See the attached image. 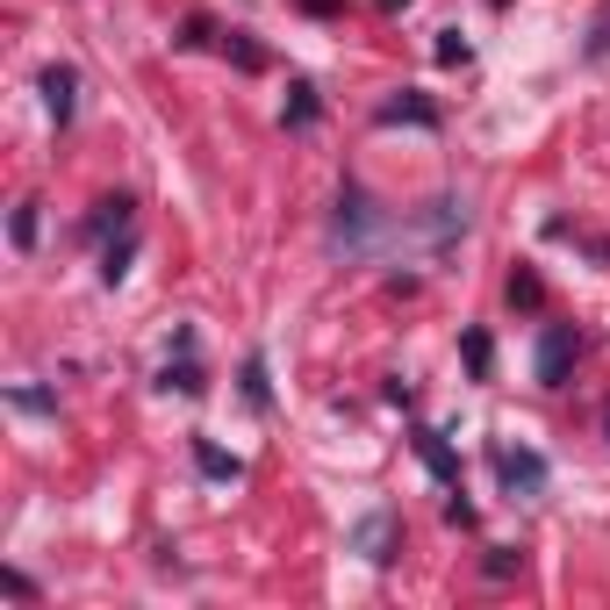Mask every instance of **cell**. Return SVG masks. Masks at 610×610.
I'll return each instance as SVG.
<instances>
[{
	"label": "cell",
	"instance_id": "obj_1",
	"mask_svg": "<svg viewBox=\"0 0 610 610\" xmlns=\"http://www.w3.org/2000/svg\"><path fill=\"white\" fill-rule=\"evenodd\" d=\"M488 460H496V481L510 488V496H546V481H553L546 453H531V446H510V438H496V446H488Z\"/></svg>",
	"mask_w": 610,
	"mask_h": 610
},
{
	"label": "cell",
	"instance_id": "obj_2",
	"mask_svg": "<svg viewBox=\"0 0 610 610\" xmlns=\"http://www.w3.org/2000/svg\"><path fill=\"white\" fill-rule=\"evenodd\" d=\"M575 359H582V338H575V324H546L539 331V388H568V374H575Z\"/></svg>",
	"mask_w": 610,
	"mask_h": 610
},
{
	"label": "cell",
	"instance_id": "obj_3",
	"mask_svg": "<svg viewBox=\"0 0 610 610\" xmlns=\"http://www.w3.org/2000/svg\"><path fill=\"white\" fill-rule=\"evenodd\" d=\"M331 231H338V244H345V252H374V231H380V209L366 202L359 187H345V194H338V223H331Z\"/></svg>",
	"mask_w": 610,
	"mask_h": 610
},
{
	"label": "cell",
	"instance_id": "obj_4",
	"mask_svg": "<svg viewBox=\"0 0 610 610\" xmlns=\"http://www.w3.org/2000/svg\"><path fill=\"white\" fill-rule=\"evenodd\" d=\"M380 130H395V122H409V130H438V101L431 94H417V87H403V94H388L374 109Z\"/></svg>",
	"mask_w": 610,
	"mask_h": 610
},
{
	"label": "cell",
	"instance_id": "obj_5",
	"mask_svg": "<svg viewBox=\"0 0 610 610\" xmlns=\"http://www.w3.org/2000/svg\"><path fill=\"white\" fill-rule=\"evenodd\" d=\"M43 109H51L58 130L72 122V109H80V72L72 65H43Z\"/></svg>",
	"mask_w": 610,
	"mask_h": 610
},
{
	"label": "cell",
	"instance_id": "obj_6",
	"mask_svg": "<svg viewBox=\"0 0 610 610\" xmlns=\"http://www.w3.org/2000/svg\"><path fill=\"white\" fill-rule=\"evenodd\" d=\"M353 546L374 560V568H388V560H395V517H388V510L359 517V525H353Z\"/></svg>",
	"mask_w": 610,
	"mask_h": 610
},
{
	"label": "cell",
	"instance_id": "obj_7",
	"mask_svg": "<svg viewBox=\"0 0 610 610\" xmlns=\"http://www.w3.org/2000/svg\"><path fill=\"white\" fill-rule=\"evenodd\" d=\"M409 446H417V460L431 467V475L446 481V488H460V460H453V446H446V438L431 431V424H417V431H409Z\"/></svg>",
	"mask_w": 610,
	"mask_h": 610
},
{
	"label": "cell",
	"instance_id": "obj_8",
	"mask_svg": "<svg viewBox=\"0 0 610 610\" xmlns=\"http://www.w3.org/2000/svg\"><path fill=\"white\" fill-rule=\"evenodd\" d=\"M159 388H165V395H187V403H194V395H209L202 359H194V353H173V359L159 366Z\"/></svg>",
	"mask_w": 610,
	"mask_h": 610
},
{
	"label": "cell",
	"instance_id": "obj_9",
	"mask_svg": "<svg viewBox=\"0 0 610 610\" xmlns=\"http://www.w3.org/2000/svg\"><path fill=\"white\" fill-rule=\"evenodd\" d=\"M130 223H136V202H130V194H101V202H94V216H87V237L130 231Z\"/></svg>",
	"mask_w": 610,
	"mask_h": 610
},
{
	"label": "cell",
	"instance_id": "obj_10",
	"mask_svg": "<svg viewBox=\"0 0 610 610\" xmlns=\"http://www.w3.org/2000/svg\"><path fill=\"white\" fill-rule=\"evenodd\" d=\"M194 467H202L209 481H244V460H237V453H223L216 438H202V431H194Z\"/></svg>",
	"mask_w": 610,
	"mask_h": 610
},
{
	"label": "cell",
	"instance_id": "obj_11",
	"mask_svg": "<svg viewBox=\"0 0 610 610\" xmlns=\"http://www.w3.org/2000/svg\"><path fill=\"white\" fill-rule=\"evenodd\" d=\"M316 115H324V101H316V87H309V80H295V87H287V109H281V122H287V130H309Z\"/></svg>",
	"mask_w": 610,
	"mask_h": 610
},
{
	"label": "cell",
	"instance_id": "obj_12",
	"mask_svg": "<svg viewBox=\"0 0 610 610\" xmlns=\"http://www.w3.org/2000/svg\"><path fill=\"white\" fill-rule=\"evenodd\" d=\"M460 353H467V374H475V380L496 374V338H488L481 324H475V331H460Z\"/></svg>",
	"mask_w": 610,
	"mask_h": 610
},
{
	"label": "cell",
	"instance_id": "obj_13",
	"mask_svg": "<svg viewBox=\"0 0 610 610\" xmlns=\"http://www.w3.org/2000/svg\"><path fill=\"white\" fill-rule=\"evenodd\" d=\"M502 295H510V309H525V316H531V309H546V281H539V273H531V266H517Z\"/></svg>",
	"mask_w": 610,
	"mask_h": 610
},
{
	"label": "cell",
	"instance_id": "obj_14",
	"mask_svg": "<svg viewBox=\"0 0 610 610\" xmlns=\"http://www.w3.org/2000/svg\"><path fill=\"white\" fill-rule=\"evenodd\" d=\"M237 388H244V403H252L258 409V417H266V409H273V380H266V359H244V374H237Z\"/></svg>",
	"mask_w": 610,
	"mask_h": 610
},
{
	"label": "cell",
	"instance_id": "obj_15",
	"mask_svg": "<svg viewBox=\"0 0 610 610\" xmlns=\"http://www.w3.org/2000/svg\"><path fill=\"white\" fill-rule=\"evenodd\" d=\"M130 258H136V231H122V244H109V252H101V287H115L122 273H130Z\"/></svg>",
	"mask_w": 610,
	"mask_h": 610
},
{
	"label": "cell",
	"instance_id": "obj_16",
	"mask_svg": "<svg viewBox=\"0 0 610 610\" xmlns=\"http://www.w3.org/2000/svg\"><path fill=\"white\" fill-rule=\"evenodd\" d=\"M223 51H231V65H237V72H258V65H266V51H258L244 29H231V37H223Z\"/></svg>",
	"mask_w": 610,
	"mask_h": 610
},
{
	"label": "cell",
	"instance_id": "obj_17",
	"mask_svg": "<svg viewBox=\"0 0 610 610\" xmlns=\"http://www.w3.org/2000/svg\"><path fill=\"white\" fill-rule=\"evenodd\" d=\"M431 51H438V65H467V58H475V43H467L460 29H438V43H431Z\"/></svg>",
	"mask_w": 610,
	"mask_h": 610
},
{
	"label": "cell",
	"instance_id": "obj_18",
	"mask_svg": "<svg viewBox=\"0 0 610 610\" xmlns=\"http://www.w3.org/2000/svg\"><path fill=\"white\" fill-rule=\"evenodd\" d=\"M8 237H14V252H29V244H37V202H22V209H14Z\"/></svg>",
	"mask_w": 610,
	"mask_h": 610
},
{
	"label": "cell",
	"instance_id": "obj_19",
	"mask_svg": "<svg viewBox=\"0 0 610 610\" xmlns=\"http://www.w3.org/2000/svg\"><path fill=\"white\" fill-rule=\"evenodd\" d=\"M481 575H488V582H510V575H517V553H510V546H496V553L481 560Z\"/></svg>",
	"mask_w": 610,
	"mask_h": 610
},
{
	"label": "cell",
	"instance_id": "obj_20",
	"mask_svg": "<svg viewBox=\"0 0 610 610\" xmlns=\"http://www.w3.org/2000/svg\"><path fill=\"white\" fill-rule=\"evenodd\" d=\"M0 589H8V597H22V603H37V582H29L22 568H0Z\"/></svg>",
	"mask_w": 610,
	"mask_h": 610
},
{
	"label": "cell",
	"instance_id": "obj_21",
	"mask_svg": "<svg viewBox=\"0 0 610 610\" xmlns=\"http://www.w3.org/2000/svg\"><path fill=\"white\" fill-rule=\"evenodd\" d=\"M8 403H14V409H37V417H51V409H58V403H51V395H43V388H14Z\"/></svg>",
	"mask_w": 610,
	"mask_h": 610
},
{
	"label": "cell",
	"instance_id": "obj_22",
	"mask_svg": "<svg viewBox=\"0 0 610 610\" xmlns=\"http://www.w3.org/2000/svg\"><path fill=\"white\" fill-rule=\"evenodd\" d=\"M446 525H460V531H475V502H460V488L446 496Z\"/></svg>",
	"mask_w": 610,
	"mask_h": 610
},
{
	"label": "cell",
	"instance_id": "obj_23",
	"mask_svg": "<svg viewBox=\"0 0 610 610\" xmlns=\"http://www.w3.org/2000/svg\"><path fill=\"white\" fill-rule=\"evenodd\" d=\"M589 58H610V8L597 14V29H589Z\"/></svg>",
	"mask_w": 610,
	"mask_h": 610
},
{
	"label": "cell",
	"instance_id": "obj_24",
	"mask_svg": "<svg viewBox=\"0 0 610 610\" xmlns=\"http://www.w3.org/2000/svg\"><path fill=\"white\" fill-rule=\"evenodd\" d=\"M603 431H610V409H603Z\"/></svg>",
	"mask_w": 610,
	"mask_h": 610
}]
</instances>
